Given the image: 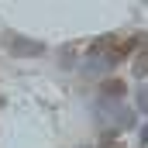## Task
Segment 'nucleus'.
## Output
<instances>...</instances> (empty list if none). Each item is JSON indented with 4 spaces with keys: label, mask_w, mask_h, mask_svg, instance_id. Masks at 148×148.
I'll list each match as a JSON object with an SVG mask.
<instances>
[{
    "label": "nucleus",
    "mask_w": 148,
    "mask_h": 148,
    "mask_svg": "<svg viewBox=\"0 0 148 148\" xmlns=\"http://www.w3.org/2000/svg\"><path fill=\"white\" fill-rule=\"evenodd\" d=\"M10 52H14V55H41L45 45H38V41H24V38H10Z\"/></svg>",
    "instance_id": "nucleus-1"
},
{
    "label": "nucleus",
    "mask_w": 148,
    "mask_h": 148,
    "mask_svg": "<svg viewBox=\"0 0 148 148\" xmlns=\"http://www.w3.org/2000/svg\"><path fill=\"white\" fill-rule=\"evenodd\" d=\"M141 45H145V38H141V35H134V38H127V41H121V48L114 52V59H110V62L124 59V55H131V52H134V48H141Z\"/></svg>",
    "instance_id": "nucleus-2"
},
{
    "label": "nucleus",
    "mask_w": 148,
    "mask_h": 148,
    "mask_svg": "<svg viewBox=\"0 0 148 148\" xmlns=\"http://www.w3.org/2000/svg\"><path fill=\"white\" fill-rule=\"evenodd\" d=\"M100 93H103V97H124V83H121V79H107V83L100 86Z\"/></svg>",
    "instance_id": "nucleus-3"
},
{
    "label": "nucleus",
    "mask_w": 148,
    "mask_h": 148,
    "mask_svg": "<svg viewBox=\"0 0 148 148\" xmlns=\"http://www.w3.org/2000/svg\"><path fill=\"white\" fill-rule=\"evenodd\" d=\"M134 76H138V79H145V76H148V52L134 62Z\"/></svg>",
    "instance_id": "nucleus-4"
},
{
    "label": "nucleus",
    "mask_w": 148,
    "mask_h": 148,
    "mask_svg": "<svg viewBox=\"0 0 148 148\" xmlns=\"http://www.w3.org/2000/svg\"><path fill=\"white\" fill-rule=\"evenodd\" d=\"M138 103H141V110L148 114V93H145V90H141V93H138Z\"/></svg>",
    "instance_id": "nucleus-5"
}]
</instances>
